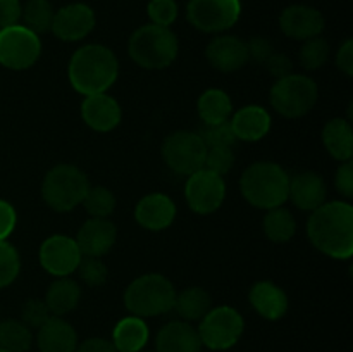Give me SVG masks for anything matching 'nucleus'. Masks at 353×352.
Returning <instances> with one entry per match:
<instances>
[{"mask_svg": "<svg viewBox=\"0 0 353 352\" xmlns=\"http://www.w3.org/2000/svg\"><path fill=\"white\" fill-rule=\"evenodd\" d=\"M0 352H7V351H3V349H0Z\"/></svg>", "mask_w": 353, "mask_h": 352, "instance_id": "nucleus-48", "label": "nucleus"}, {"mask_svg": "<svg viewBox=\"0 0 353 352\" xmlns=\"http://www.w3.org/2000/svg\"><path fill=\"white\" fill-rule=\"evenodd\" d=\"M21 271L19 252L7 240H0V289L9 286Z\"/></svg>", "mask_w": 353, "mask_h": 352, "instance_id": "nucleus-35", "label": "nucleus"}, {"mask_svg": "<svg viewBox=\"0 0 353 352\" xmlns=\"http://www.w3.org/2000/svg\"><path fill=\"white\" fill-rule=\"evenodd\" d=\"M248 300H250L252 307L261 314L262 317L269 321L281 320L286 313H288V295L281 286L276 283L268 282H257L248 292Z\"/></svg>", "mask_w": 353, "mask_h": 352, "instance_id": "nucleus-23", "label": "nucleus"}, {"mask_svg": "<svg viewBox=\"0 0 353 352\" xmlns=\"http://www.w3.org/2000/svg\"><path fill=\"white\" fill-rule=\"evenodd\" d=\"M90 188L85 173L74 164H57L45 175L41 183V197L50 209L69 213L83 202Z\"/></svg>", "mask_w": 353, "mask_h": 352, "instance_id": "nucleus-6", "label": "nucleus"}, {"mask_svg": "<svg viewBox=\"0 0 353 352\" xmlns=\"http://www.w3.org/2000/svg\"><path fill=\"white\" fill-rule=\"evenodd\" d=\"M248 48V57L255 59L259 62H265L269 57H271L274 52H272L271 41L265 40L264 37H254L247 43Z\"/></svg>", "mask_w": 353, "mask_h": 352, "instance_id": "nucleus-44", "label": "nucleus"}, {"mask_svg": "<svg viewBox=\"0 0 353 352\" xmlns=\"http://www.w3.org/2000/svg\"><path fill=\"white\" fill-rule=\"evenodd\" d=\"M196 110L203 124L226 123L233 114V102L224 90L209 88L199 97Z\"/></svg>", "mask_w": 353, "mask_h": 352, "instance_id": "nucleus-28", "label": "nucleus"}, {"mask_svg": "<svg viewBox=\"0 0 353 352\" xmlns=\"http://www.w3.org/2000/svg\"><path fill=\"white\" fill-rule=\"evenodd\" d=\"M147 14L152 24L171 28L178 17V3L176 0H150L147 6Z\"/></svg>", "mask_w": 353, "mask_h": 352, "instance_id": "nucleus-37", "label": "nucleus"}, {"mask_svg": "<svg viewBox=\"0 0 353 352\" xmlns=\"http://www.w3.org/2000/svg\"><path fill=\"white\" fill-rule=\"evenodd\" d=\"M40 352H74L78 347L76 330L61 316H50L37 335Z\"/></svg>", "mask_w": 353, "mask_h": 352, "instance_id": "nucleus-21", "label": "nucleus"}, {"mask_svg": "<svg viewBox=\"0 0 353 352\" xmlns=\"http://www.w3.org/2000/svg\"><path fill=\"white\" fill-rule=\"evenodd\" d=\"M245 323L241 314L234 307L219 306L210 309L200 320L199 337L202 345L212 351H226L231 349L243 335Z\"/></svg>", "mask_w": 353, "mask_h": 352, "instance_id": "nucleus-8", "label": "nucleus"}, {"mask_svg": "<svg viewBox=\"0 0 353 352\" xmlns=\"http://www.w3.org/2000/svg\"><path fill=\"white\" fill-rule=\"evenodd\" d=\"M117 75L119 62L116 54L105 45H83L69 61V81L83 97L105 93L116 83Z\"/></svg>", "mask_w": 353, "mask_h": 352, "instance_id": "nucleus-2", "label": "nucleus"}, {"mask_svg": "<svg viewBox=\"0 0 353 352\" xmlns=\"http://www.w3.org/2000/svg\"><path fill=\"white\" fill-rule=\"evenodd\" d=\"M241 0H190L186 19L202 33H223L238 23Z\"/></svg>", "mask_w": 353, "mask_h": 352, "instance_id": "nucleus-11", "label": "nucleus"}, {"mask_svg": "<svg viewBox=\"0 0 353 352\" xmlns=\"http://www.w3.org/2000/svg\"><path fill=\"white\" fill-rule=\"evenodd\" d=\"M334 185H336V190L345 195L347 199H350L353 195V162L345 161L343 164L338 168L336 176H334Z\"/></svg>", "mask_w": 353, "mask_h": 352, "instance_id": "nucleus-42", "label": "nucleus"}, {"mask_svg": "<svg viewBox=\"0 0 353 352\" xmlns=\"http://www.w3.org/2000/svg\"><path fill=\"white\" fill-rule=\"evenodd\" d=\"M41 55V40L23 24L0 30V64L12 71L30 69Z\"/></svg>", "mask_w": 353, "mask_h": 352, "instance_id": "nucleus-9", "label": "nucleus"}, {"mask_svg": "<svg viewBox=\"0 0 353 352\" xmlns=\"http://www.w3.org/2000/svg\"><path fill=\"white\" fill-rule=\"evenodd\" d=\"M23 6L19 0H0V30L19 24Z\"/></svg>", "mask_w": 353, "mask_h": 352, "instance_id": "nucleus-41", "label": "nucleus"}, {"mask_svg": "<svg viewBox=\"0 0 353 352\" xmlns=\"http://www.w3.org/2000/svg\"><path fill=\"white\" fill-rule=\"evenodd\" d=\"M97 24L95 12L86 3H69L54 14L52 33L62 41H79L88 37Z\"/></svg>", "mask_w": 353, "mask_h": 352, "instance_id": "nucleus-14", "label": "nucleus"}, {"mask_svg": "<svg viewBox=\"0 0 353 352\" xmlns=\"http://www.w3.org/2000/svg\"><path fill=\"white\" fill-rule=\"evenodd\" d=\"M199 135L207 148L233 147L234 141H236V137H234L233 130H231L230 121L219 124H205Z\"/></svg>", "mask_w": 353, "mask_h": 352, "instance_id": "nucleus-36", "label": "nucleus"}, {"mask_svg": "<svg viewBox=\"0 0 353 352\" xmlns=\"http://www.w3.org/2000/svg\"><path fill=\"white\" fill-rule=\"evenodd\" d=\"M264 64L268 66L269 72L274 75L278 79L283 78V76L292 75V68H293L292 61H290V57H286V55L283 54H272Z\"/></svg>", "mask_w": 353, "mask_h": 352, "instance_id": "nucleus-45", "label": "nucleus"}, {"mask_svg": "<svg viewBox=\"0 0 353 352\" xmlns=\"http://www.w3.org/2000/svg\"><path fill=\"white\" fill-rule=\"evenodd\" d=\"M16 223L17 216L12 204L0 199V240H7V237H9L14 231V228H16Z\"/></svg>", "mask_w": 353, "mask_h": 352, "instance_id": "nucleus-43", "label": "nucleus"}, {"mask_svg": "<svg viewBox=\"0 0 353 352\" xmlns=\"http://www.w3.org/2000/svg\"><path fill=\"white\" fill-rule=\"evenodd\" d=\"M179 41L171 28L145 24L131 33L128 54L143 69H164L176 61Z\"/></svg>", "mask_w": 353, "mask_h": 352, "instance_id": "nucleus-4", "label": "nucleus"}, {"mask_svg": "<svg viewBox=\"0 0 353 352\" xmlns=\"http://www.w3.org/2000/svg\"><path fill=\"white\" fill-rule=\"evenodd\" d=\"M290 176L276 162H254L240 179L241 195L257 209H274L288 200Z\"/></svg>", "mask_w": 353, "mask_h": 352, "instance_id": "nucleus-3", "label": "nucleus"}, {"mask_svg": "<svg viewBox=\"0 0 353 352\" xmlns=\"http://www.w3.org/2000/svg\"><path fill=\"white\" fill-rule=\"evenodd\" d=\"M205 57L209 64L221 72H234L250 61L247 41L234 35H219L210 40L205 48Z\"/></svg>", "mask_w": 353, "mask_h": 352, "instance_id": "nucleus-17", "label": "nucleus"}, {"mask_svg": "<svg viewBox=\"0 0 353 352\" xmlns=\"http://www.w3.org/2000/svg\"><path fill=\"white\" fill-rule=\"evenodd\" d=\"M117 230L109 217H90L79 228L76 244L83 257H102L116 244Z\"/></svg>", "mask_w": 353, "mask_h": 352, "instance_id": "nucleus-16", "label": "nucleus"}, {"mask_svg": "<svg viewBox=\"0 0 353 352\" xmlns=\"http://www.w3.org/2000/svg\"><path fill=\"white\" fill-rule=\"evenodd\" d=\"M81 204L92 217H109L116 209V197L105 186H90Z\"/></svg>", "mask_w": 353, "mask_h": 352, "instance_id": "nucleus-33", "label": "nucleus"}, {"mask_svg": "<svg viewBox=\"0 0 353 352\" xmlns=\"http://www.w3.org/2000/svg\"><path fill=\"white\" fill-rule=\"evenodd\" d=\"M38 257L45 271L57 278H64L78 269L83 255L74 238L65 235H52L40 245Z\"/></svg>", "mask_w": 353, "mask_h": 352, "instance_id": "nucleus-13", "label": "nucleus"}, {"mask_svg": "<svg viewBox=\"0 0 353 352\" xmlns=\"http://www.w3.org/2000/svg\"><path fill=\"white\" fill-rule=\"evenodd\" d=\"M54 7L48 0H28L23 7L21 19L24 21L23 26L37 33L38 37L52 30V21H54Z\"/></svg>", "mask_w": 353, "mask_h": 352, "instance_id": "nucleus-32", "label": "nucleus"}, {"mask_svg": "<svg viewBox=\"0 0 353 352\" xmlns=\"http://www.w3.org/2000/svg\"><path fill=\"white\" fill-rule=\"evenodd\" d=\"M205 154V144L195 131H174L168 135L162 144V157L165 164L178 175L190 176L202 169Z\"/></svg>", "mask_w": 353, "mask_h": 352, "instance_id": "nucleus-10", "label": "nucleus"}, {"mask_svg": "<svg viewBox=\"0 0 353 352\" xmlns=\"http://www.w3.org/2000/svg\"><path fill=\"white\" fill-rule=\"evenodd\" d=\"M76 271L88 286H100L107 280V266L100 257H83Z\"/></svg>", "mask_w": 353, "mask_h": 352, "instance_id": "nucleus-39", "label": "nucleus"}, {"mask_svg": "<svg viewBox=\"0 0 353 352\" xmlns=\"http://www.w3.org/2000/svg\"><path fill=\"white\" fill-rule=\"evenodd\" d=\"M319 88L312 78L305 75H288L276 79L271 86L269 100L272 109L288 119H299L314 109Z\"/></svg>", "mask_w": 353, "mask_h": 352, "instance_id": "nucleus-7", "label": "nucleus"}, {"mask_svg": "<svg viewBox=\"0 0 353 352\" xmlns=\"http://www.w3.org/2000/svg\"><path fill=\"white\" fill-rule=\"evenodd\" d=\"M157 352H200L199 331L188 321H171L161 328L155 338Z\"/></svg>", "mask_w": 353, "mask_h": 352, "instance_id": "nucleus-24", "label": "nucleus"}, {"mask_svg": "<svg viewBox=\"0 0 353 352\" xmlns=\"http://www.w3.org/2000/svg\"><path fill=\"white\" fill-rule=\"evenodd\" d=\"M176 289L169 278L159 273H147L128 285L124 306L133 316L154 317L174 309Z\"/></svg>", "mask_w": 353, "mask_h": 352, "instance_id": "nucleus-5", "label": "nucleus"}, {"mask_svg": "<svg viewBox=\"0 0 353 352\" xmlns=\"http://www.w3.org/2000/svg\"><path fill=\"white\" fill-rule=\"evenodd\" d=\"M141 352H143V351H141Z\"/></svg>", "mask_w": 353, "mask_h": 352, "instance_id": "nucleus-49", "label": "nucleus"}, {"mask_svg": "<svg viewBox=\"0 0 353 352\" xmlns=\"http://www.w3.org/2000/svg\"><path fill=\"white\" fill-rule=\"evenodd\" d=\"M233 166H234L233 147L207 148L205 162H203V168L205 169L223 176L226 175V173H230V169L233 168Z\"/></svg>", "mask_w": 353, "mask_h": 352, "instance_id": "nucleus-38", "label": "nucleus"}, {"mask_svg": "<svg viewBox=\"0 0 353 352\" xmlns=\"http://www.w3.org/2000/svg\"><path fill=\"white\" fill-rule=\"evenodd\" d=\"M210 295L200 286H190L181 293H176L174 309L183 321L202 320L212 307Z\"/></svg>", "mask_w": 353, "mask_h": 352, "instance_id": "nucleus-29", "label": "nucleus"}, {"mask_svg": "<svg viewBox=\"0 0 353 352\" xmlns=\"http://www.w3.org/2000/svg\"><path fill=\"white\" fill-rule=\"evenodd\" d=\"M236 140L259 141L271 130V114L262 106H245L230 121Z\"/></svg>", "mask_w": 353, "mask_h": 352, "instance_id": "nucleus-22", "label": "nucleus"}, {"mask_svg": "<svg viewBox=\"0 0 353 352\" xmlns=\"http://www.w3.org/2000/svg\"><path fill=\"white\" fill-rule=\"evenodd\" d=\"M176 206L171 197L164 193H148L138 200L134 207V219L148 231H162L174 223Z\"/></svg>", "mask_w": 353, "mask_h": 352, "instance_id": "nucleus-19", "label": "nucleus"}, {"mask_svg": "<svg viewBox=\"0 0 353 352\" xmlns=\"http://www.w3.org/2000/svg\"><path fill=\"white\" fill-rule=\"evenodd\" d=\"M336 66L340 71H343L347 76L353 75V41L352 38L345 40L340 50L336 52Z\"/></svg>", "mask_w": 353, "mask_h": 352, "instance_id": "nucleus-46", "label": "nucleus"}, {"mask_svg": "<svg viewBox=\"0 0 353 352\" xmlns=\"http://www.w3.org/2000/svg\"><path fill=\"white\" fill-rule=\"evenodd\" d=\"M147 323L143 317L126 316L114 326L112 345L117 352H141L148 342Z\"/></svg>", "mask_w": 353, "mask_h": 352, "instance_id": "nucleus-25", "label": "nucleus"}, {"mask_svg": "<svg viewBox=\"0 0 353 352\" xmlns=\"http://www.w3.org/2000/svg\"><path fill=\"white\" fill-rule=\"evenodd\" d=\"M327 188L323 176L314 171H302L288 183V199L302 211H316L326 202Z\"/></svg>", "mask_w": 353, "mask_h": 352, "instance_id": "nucleus-20", "label": "nucleus"}, {"mask_svg": "<svg viewBox=\"0 0 353 352\" xmlns=\"http://www.w3.org/2000/svg\"><path fill=\"white\" fill-rule=\"evenodd\" d=\"M326 21L321 10L316 7L303 6V3H293L288 6L279 16V28L286 37L293 40H309V38L321 37Z\"/></svg>", "mask_w": 353, "mask_h": 352, "instance_id": "nucleus-15", "label": "nucleus"}, {"mask_svg": "<svg viewBox=\"0 0 353 352\" xmlns=\"http://www.w3.org/2000/svg\"><path fill=\"white\" fill-rule=\"evenodd\" d=\"M74 352H117L112 342L105 338H88L76 347Z\"/></svg>", "mask_w": 353, "mask_h": 352, "instance_id": "nucleus-47", "label": "nucleus"}, {"mask_svg": "<svg viewBox=\"0 0 353 352\" xmlns=\"http://www.w3.org/2000/svg\"><path fill=\"white\" fill-rule=\"evenodd\" d=\"M307 235L314 247L333 259L353 254V207L348 202H324L307 221Z\"/></svg>", "mask_w": 353, "mask_h": 352, "instance_id": "nucleus-1", "label": "nucleus"}, {"mask_svg": "<svg viewBox=\"0 0 353 352\" xmlns=\"http://www.w3.org/2000/svg\"><path fill=\"white\" fill-rule=\"evenodd\" d=\"M79 297H81V289H79L78 283L64 276V278H57L48 286L43 300L50 314L62 317L78 306Z\"/></svg>", "mask_w": 353, "mask_h": 352, "instance_id": "nucleus-27", "label": "nucleus"}, {"mask_svg": "<svg viewBox=\"0 0 353 352\" xmlns=\"http://www.w3.org/2000/svg\"><path fill=\"white\" fill-rule=\"evenodd\" d=\"M33 344L31 328L23 321L6 320L0 323V349L7 352H26Z\"/></svg>", "mask_w": 353, "mask_h": 352, "instance_id": "nucleus-31", "label": "nucleus"}, {"mask_svg": "<svg viewBox=\"0 0 353 352\" xmlns=\"http://www.w3.org/2000/svg\"><path fill=\"white\" fill-rule=\"evenodd\" d=\"M185 197L190 209L196 214H212L223 206L226 197V185L223 176L202 168L188 176L185 185Z\"/></svg>", "mask_w": 353, "mask_h": 352, "instance_id": "nucleus-12", "label": "nucleus"}, {"mask_svg": "<svg viewBox=\"0 0 353 352\" xmlns=\"http://www.w3.org/2000/svg\"><path fill=\"white\" fill-rule=\"evenodd\" d=\"M323 144L336 161H350L353 155V130L348 119L334 117L324 126Z\"/></svg>", "mask_w": 353, "mask_h": 352, "instance_id": "nucleus-26", "label": "nucleus"}, {"mask_svg": "<svg viewBox=\"0 0 353 352\" xmlns=\"http://www.w3.org/2000/svg\"><path fill=\"white\" fill-rule=\"evenodd\" d=\"M81 117L88 128L99 133H107L119 126L123 110L119 102L107 93L85 97L81 104Z\"/></svg>", "mask_w": 353, "mask_h": 352, "instance_id": "nucleus-18", "label": "nucleus"}, {"mask_svg": "<svg viewBox=\"0 0 353 352\" xmlns=\"http://www.w3.org/2000/svg\"><path fill=\"white\" fill-rule=\"evenodd\" d=\"M50 316L52 314L48 311L47 304H45V300L40 299L26 300L23 309H21V321L28 328H40Z\"/></svg>", "mask_w": 353, "mask_h": 352, "instance_id": "nucleus-40", "label": "nucleus"}, {"mask_svg": "<svg viewBox=\"0 0 353 352\" xmlns=\"http://www.w3.org/2000/svg\"><path fill=\"white\" fill-rule=\"evenodd\" d=\"M330 57V45L323 37H314L303 41L300 48V62L307 71H316L323 68Z\"/></svg>", "mask_w": 353, "mask_h": 352, "instance_id": "nucleus-34", "label": "nucleus"}, {"mask_svg": "<svg viewBox=\"0 0 353 352\" xmlns=\"http://www.w3.org/2000/svg\"><path fill=\"white\" fill-rule=\"evenodd\" d=\"M265 237L274 244H285L290 242L296 233V221L293 214L283 206L269 209L262 221Z\"/></svg>", "mask_w": 353, "mask_h": 352, "instance_id": "nucleus-30", "label": "nucleus"}]
</instances>
